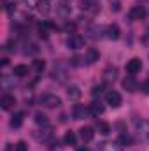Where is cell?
Returning a JSON list of instances; mask_svg holds the SVG:
<instances>
[{
    "mask_svg": "<svg viewBox=\"0 0 149 151\" xmlns=\"http://www.w3.org/2000/svg\"><path fill=\"white\" fill-rule=\"evenodd\" d=\"M146 16V9L142 5H135L132 11H130V19L132 21H139V19H144Z\"/></svg>",
    "mask_w": 149,
    "mask_h": 151,
    "instance_id": "cell-9",
    "label": "cell"
},
{
    "mask_svg": "<svg viewBox=\"0 0 149 151\" xmlns=\"http://www.w3.org/2000/svg\"><path fill=\"white\" fill-rule=\"evenodd\" d=\"M37 9L42 12V14H47L49 12V4H47V0H39V4H37Z\"/></svg>",
    "mask_w": 149,
    "mask_h": 151,
    "instance_id": "cell-24",
    "label": "cell"
},
{
    "mask_svg": "<svg viewBox=\"0 0 149 151\" xmlns=\"http://www.w3.org/2000/svg\"><path fill=\"white\" fill-rule=\"evenodd\" d=\"M140 69H142V62H140V58H132L130 62H126V72H128L130 76L140 72Z\"/></svg>",
    "mask_w": 149,
    "mask_h": 151,
    "instance_id": "cell-6",
    "label": "cell"
},
{
    "mask_svg": "<svg viewBox=\"0 0 149 151\" xmlns=\"http://www.w3.org/2000/svg\"><path fill=\"white\" fill-rule=\"evenodd\" d=\"M102 76H104V81L105 83H114L117 79V69L116 67H107Z\"/></svg>",
    "mask_w": 149,
    "mask_h": 151,
    "instance_id": "cell-13",
    "label": "cell"
},
{
    "mask_svg": "<svg viewBox=\"0 0 149 151\" xmlns=\"http://www.w3.org/2000/svg\"><path fill=\"white\" fill-rule=\"evenodd\" d=\"M97 130H98V134H102V135H109V134H111V125H109L107 121H98V123H97Z\"/></svg>",
    "mask_w": 149,
    "mask_h": 151,
    "instance_id": "cell-18",
    "label": "cell"
},
{
    "mask_svg": "<svg viewBox=\"0 0 149 151\" xmlns=\"http://www.w3.org/2000/svg\"><path fill=\"white\" fill-rule=\"evenodd\" d=\"M51 77L56 79V81H65L67 79V67L62 62H56L53 70H51Z\"/></svg>",
    "mask_w": 149,
    "mask_h": 151,
    "instance_id": "cell-2",
    "label": "cell"
},
{
    "mask_svg": "<svg viewBox=\"0 0 149 151\" xmlns=\"http://www.w3.org/2000/svg\"><path fill=\"white\" fill-rule=\"evenodd\" d=\"M72 116L74 119H84L86 116H91V114H90V109H86L82 104H75L72 109Z\"/></svg>",
    "mask_w": 149,
    "mask_h": 151,
    "instance_id": "cell-8",
    "label": "cell"
},
{
    "mask_svg": "<svg viewBox=\"0 0 149 151\" xmlns=\"http://www.w3.org/2000/svg\"><path fill=\"white\" fill-rule=\"evenodd\" d=\"M67 93H69V97H70L72 100H77V99L81 97V90H79L77 86H69V90H67Z\"/></svg>",
    "mask_w": 149,
    "mask_h": 151,
    "instance_id": "cell-23",
    "label": "cell"
},
{
    "mask_svg": "<svg viewBox=\"0 0 149 151\" xmlns=\"http://www.w3.org/2000/svg\"><path fill=\"white\" fill-rule=\"evenodd\" d=\"M14 151H28L27 142H25V141H18V142H16V148H14Z\"/></svg>",
    "mask_w": 149,
    "mask_h": 151,
    "instance_id": "cell-28",
    "label": "cell"
},
{
    "mask_svg": "<svg viewBox=\"0 0 149 151\" xmlns=\"http://www.w3.org/2000/svg\"><path fill=\"white\" fill-rule=\"evenodd\" d=\"M63 141H65V144H69V146H75V134L74 132H67L65 137H63Z\"/></svg>",
    "mask_w": 149,
    "mask_h": 151,
    "instance_id": "cell-25",
    "label": "cell"
},
{
    "mask_svg": "<svg viewBox=\"0 0 149 151\" xmlns=\"http://www.w3.org/2000/svg\"><path fill=\"white\" fill-rule=\"evenodd\" d=\"M104 32H107V28H104V27H100V25H93V27H88L86 35L90 39H93V40H97V39H100L104 35Z\"/></svg>",
    "mask_w": 149,
    "mask_h": 151,
    "instance_id": "cell-4",
    "label": "cell"
},
{
    "mask_svg": "<svg viewBox=\"0 0 149 151\" xmlns=\"http://www.w3.org/2000/svg\"><path fill=\"white\" fill-rule=\"evenodd\" d=\"M14 76H16V77H25V76H28V67H27V65H16V67H14Z\"/></svg>",
    "mask_w": 149,
    "mask_h": 151,
    "instance_id": "cell-20",
    "label": "cell"
},
{
    "mask_svg": "<svg viewBox=\"0 0 149 151\" xmlns=\"http://www.w3.org/2000/svg\"><path fill=\"white\" fill-rule=\"evenodd\" d=\"M105 102H107L111 107H119V106H121V102H123V99H121V95H119L117 91L109 90V91L105 93Z\"/></svg>",
    "mask_w": 149,
    "mask_h": 151,
    "instance_id": "cell-3",
    "label": "cell"
},
{
    "mask_svg": "<svg viewBox=\"0 0 149 151\" xmlns=\"http://www.w3.org/2000/svg\"><path fill=\"white\" fill-rule=\"evenodd\" d=\"M40 104L44 107H49V109H54V107H60L62 106V99L58 95H53V93H46L40 97Z\"/></svg>",
    "mask_w": 149,
    "mask_h": 151,
    "instance_id": "cell-1",
    "label": "cell"
},
{
    "mask_svg": "<svg viewBox=\"0 0 149 151\" xmlns=\"http://www.w3.org/2000/svg\"><path fill=\"white\" fill-rule=\"evenodd\" d=\"M81 60H84V58H79V56H74V58L70 60V65H74V67H79V65H81Z\"/></svg>",
    "mask_w": 149,
    "mask_h": 151,
    "instance_id": "cell-31",
    "label": "cell"
},
{
    "mask_svg": "<svg viewBox=\"0 0 149 151\" xmlns=\"http://www.w3.org/2000/svg\"><path fill=\"white\" fill-rule=\"evenodd\" d=\"M11 84H14V79L11 81V77H9V76H2V86H4V90H7Z\"/></svg>",
    "mask_w": 149,
    "mask_h": 151,
    "instance_id": "cell-27",
    "label": "cell"
},
{
    "mask_svg": "<svg viewBox=\"0 0 149 151\" xmlns=\"http://www.w3.org/2000/svg\"><path fill=\"white\" fill-rule=\"evenodd\" d=\"M98 51L97 49H93V47H90L88 51H86V55H84V63H88V65H93L95 62H98Z\"/></svg>",
    "mask_w": 149,
    "mask_h": 151,
    "instance_id": "cell-11",
    "label": "cell"
},
{
    "mask_svg": "<svg viewBox=\"0 0 149 151\" xmlns=\"http://www.w3.org/2000/svg\"><path fill=\"white\" fill-rule=\"evenodd\" d=\"M102 113H104V106L95 100V102L90 106V114H91V116H100Z\"/></svg>",
    "mask_w": 149,
    "mask_h": 151,
    "instance_id": "cell-19",
    "label": "cell"
},
{
    "mask_svg": "<svg viewBox=\"0 0 149 151\" xmlns=\"http://www.w3.org/2000/svg\"><path fill=\"white\" fill-rule=\"evenodd\" d=\"M111 9L114 12H117L119 9H121V5H119V0H111Z\"/></svg>",
    "mask_w": 149,
    "mask_h": 151,
    "instance_id": "cell-29",
    "label": "cell"
},
{
    "mask_svg": "<svg viewBox=\"0 0 149 151\" xmlns=\"http://www.w3.org/2000/svg\"><path fill=\"white\" fill-rule=\"evenodd\" d=\"M107 37L111 39V40H117L119 39V35H121V30H119V27L116 25V23H112V25H109L107 27Z\"/></svg>",
    "mask_w": 149,
    "mask_h": 151,
    "instance_id": "cell-15",
    "label": "cell"
},
{
    "mask_svg": "<svg viewBox=\"0 0 149 151\" xmlns=\"http://www.w3.org/2000/svg\"><path fill=\"white\" fill-rule=\"evenodd\" d=\"M79 135H81V139H82L84 142H91L93 137H95V132H93L91 127H82V128L79 130Z\"/></svg>",
    "mask_w": 149,
    "mask_h": 151,
    "instance_id": "cell-12",
    "label": "cell"
},
{
    "mask_svg": "<svg viewBox=\"0 0 149 151\" xmlns=\"http://www.w3.org/2000/svg\"><path fill=\"white\" fill-rule=\"evenodd\" d=\"M140 88H142V91H144V93H148V95H149V81H144V83L140 84Z\"/></svg>",
    "mask_w": 149,
    "mask_h": 151,
    "instance_id": "cell-32",
    "label": "cell"
},
{
    "mask_svg": "<svg viewBox=\"0 0 149 151\" xmlns=\"http://www.w3.org/2000/svg\"><path fill=\"white\" fill-rule=\"evenodd\" d=\"M56 12H58L60 16H69V14H70V5L58 4V5H56Z\"/></svg>",
    "mask_w": 149,
    "mask_h": 151,
    "instance_id": "cell-22",
    "label": "cell"
},
{
    "mask_svg": "<svg viewBox=\"0 0 149 151\" xmlns=\"http://www.w3.org/2000/svg\"><path fill=\"white\" fill-rule=\"evenodd\" d=\"M25 4H27V5H28V7H37V0H25Z\"/></svg>",
    "mask_w": 149,
    "mask_h": 151,
    "instance_id": "cell-34",
    "label": "cell"
},
{
    "mask_svg": "<svg viewBox=\"0 0 149 151\" xmlns=\"http://www.w3.org/2000/svg\"><path fill=\"white\" fill-rule=\"evenodd\" d=\"M7 63H9V60H7V58H2V65H4V67H5V65H7Z\"/></svg>",
    "mask_w": 149,
    "mask_h": 151,
    "instance_id": "cell-35",
    "label": "cell"
},
{
    "mask_svg": "<svg viewBox=\"0 0 149 151\" xmlns=\"http://www.w3.org/2000/svg\"><path fill=\"white\" fill-rule=\"evenodd\" d=\"M123 88H125L126 91H137L139 84H137V81H135L132 76H128V77H125V79H123Z\"/></svg>",
    "mask_w": 149,
    "mask_h": 151,
    "instance_id": "cell-14",
    "label": "cell"
},
{
    "mask_svg": "<svg viewBox=\"0 0 149 151\" xmlns=\"http://www.w3.org/2000/svg\"><path fill=\"white\" fill-rule=\"evenodd\" d=\"M100 151H123V146L119 142H104Z\"/></svg>",
    "mask_w": 149,
    "mask_h": 151,
    "instance_id": "cell-17",
    "label": "cell"
},
{
    "mask_svg": "<svg viewBox=\"0 0 149 151\" xmlns=\"http://www.w3.org/2000/svg\"><path fill=\"white\" fill-rule=\"evenodd\" d=\"M23 118H25L23 113L12 114V118H11V127H12V128H19V127L23 125Z\"/></svg>",
    "mask_w": 149,
    "mask_h": 151,
    "instance_id": "cell-16",
    "label": "cell"
},
{
    "mask_svg": "<svg viewBox=\"0 0 149 151\" xmlns=\"http://www.w3.org/2000/svg\"><path fill=\"white\" fill-rule=\"evenodd\" d=\"M35 123H37V125H42V127H46V125L49 123V119H47V116H46L44 113L39 111V113H35Z\"/></svg>",
    "mask_w": 149,
    "mask_h": 151,
    "instance_id": "cell-21",
    "label": "cell"
},
{
    "mask_svg": "<svg viewBox=\"0 0 149 151\" xmlns=\"http://www.w3.org/2000/svg\"><path fill=\"white\" fill-rule=\"evenodd\" d=\"M14 104H16V99H14V95H9V93H5V95L2 97V100H0V106H2V109H4V111L12 109V107H14Z\"/></svg>",
    "mask_w": 149,
    "mask_h": 151,
    "instance_id": "cell-10",
    "label": "cell"
},
{
    "mask_svg": "<svg viewBox=\"0 0 149 151\" xmlns=\"http://www.w3.org/2000/svg\"><path fill=\"white\" fill-rule=\"evenodd\" d=\"M77 151H88V150H86V148H79Z\"/></svg>",
    "mask_w": 149,
    "mask_h": 151,
    "instance_id": "cell-36",
    "label": "cell"
},
{
    "mask_svg": "<svg viewBox=\"0 0 149 151\" xmlns=\"http://www.w3.org/2000/svg\"><path fill=\"white\" fill-rule=\"evenodd\" d=\"M67 46L70 49H81L84 46V39L81 37L79 34H74V35H70V37L67 39Z\"/></svg>",
    "mask_w": 149,
    "mask_h": 151,
    "instance_id": "cell-7",
    "label": "cell"
},
{
    "mask_svg": "<svg viewBox=\"0 0 149 151\" xmlns=\"http://www.w3.org/2000/svg\"><path fill=\"white\" fill-rule=\"evenodd\" d=\"M65 30L74 34V32H75V25H74V23H67V25H65Z\"/></svg>",
    "mask_w": 149,
    "mask_h": 151,
    "instance_id": "cell-33",
    "label": "cell"
},
{
    "mask_svg": "<svg viewBox=\"0 0 149 151\" xmlns=\"http://www.w3.org/2000/svg\"><path fill=\"white\" fill-rule=\"evenodd\" d=\"M102 90H104L102 86H93V90H91V95H93V97H97V95H102Z\"/></svg>",
    "mask_w": 149,
    "mask_h": 151,
    "instance_id": "cell-30",
    "label": "cell"
},
{
    "mask_svg": "<svg viewBox=\"0 0 149 151\" xmlns=\"http://www.w3.org/2000/svg\"><path fill=\"white\" fill-rule=\"evenodd\" d=\"M46 69V62L44 60H34V70L35 72H42Z\"/></svg>",
    "mask_w": 149,
    "mask_h": 151,
    "instance_id": "cell-26",
    "label": "cell"
},
{
    "mask_svg": "<svg viewBox=\"0 0 149 151\" xmlns=\"http://www.w3.org/2000/svg\"><path fill=\"white\" fill-rule=\"evenodd\" d=\"M34 137H35V141H39V142H49L53 139V130L51 128L37 130V132H34Z\"/></svg>",
    "mask_w": 149,
    "mask_h": 151,
    "instance_id": "cell-5",
    "label": "cell"
}]
</instances>
